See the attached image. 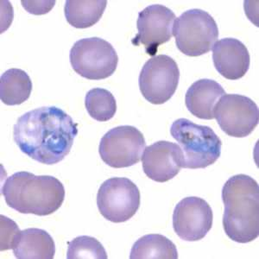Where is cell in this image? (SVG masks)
<instances>
[{"instance_id":"cell-21","label":"cell","mask_w":259,"mask_h":259,"mask_svg":"<svg viewBox=\"0 0 259 259\" xmlns=\"http://www.w3.org/2000/svg\"><path fill=\"white\" fill-rule=\"evenodd\" d=\"M68 259H106L107 254L99 240L89 237L80 236L68 243Z\"/></svg>"},{"instance_id":"cell-22","label":"cell","mask_w":259,"mask_h":259,"mask_svg":"<svg viewBox=\"0 0 259 259\" xmlns=\"http://www.w3.org/2000/svg\"><path fill=\"white\" fill-rule=\"evenodd\" d=\"M1 219V248L0 250H6L12 249L16 238L21 231L18 225L14 221L10 220L4 215L0 216Z\"/></svg>"},{"instance_id":"cell-7","label":"cell","mask_w":259,"mask_h":259,"mask_svg":"<svg viewBox=\"0 0 259 259\" xmlns=\"http://www.w3.org/2000/svg\"><path fill=\"white\" fill-rule=\"evenodd\" d=\"M140 199V191L135 183L124 177H113L100 186L97 206L106 220L113 223H123L138 212Z\"/></svg>"},{"instance_id":"cell-3","label":"cell","mask_w":259,"mask_h":259,"mask_svg":"<svg viewBox=\"0 0 259 259\" xmlns=\"http://www.w3.org/2000/svg\"><path fill=\"white\" fill-rule=\"evenodd\" d=\"M1 194L6 204L24 214L47 216L56 212L65 199L64 186L51 176L21 171L6 179Z\"/></svg>"},{"instance_id":"cell-10","label":"cell","mask_w":259,"mask_h":259,"mask_svg":"<svg viewBox=\"0 0 259 259\" xmlns=\"http://www.w3.org/2000/svg\"><path fill=\"white\" fill-rule=\"evenodd\" d=\"M213 114L221 130L233 138L247 137L258 124V107L244 95H223L215 105Z\"/></svg>"},{"instance_id":"cell-19","label":"cell","mask_w":259,"mask_h":259,"mask_svg":"<svg viewBox=\"0 0 259 259\" xmlns=\"http://www.w3.org/2000/svg\"><path fill=\"white\" fill-rule=\"evenodd\" d=\"M131 259H177L178 251L173 242L161 234L142 237L133 244Z\"/></svg>"},{"instance_id":"cell-2","label":"cell","mask_w":259,"mask_h":259,"mask_svg":"<svg viewBox=\"0 0 259 259\" xmlns=\"http://www.w3.org/2000/svg\"><path fill=\"white\" fill-rule=\"evenodd\" d=\"M223 227L228 238L249 243L259 235V186L247 175H236L222 189Z\"/></svg>"},{"instance_id":"cell-17","label":"cell","mask_w":259,"mask_h":259,"mask_svg":"<svg viewBox=\"0 0 259 259\" xmlns=\"http://www.w3.org/2000/svg\"><path fill=\"white\" fill-rule=\"evenodd\" d=\"M32 81L26 72L19 68L6 71L0 78V99L7 106H18L29 100Z\"/></svg>"},{"instance_id":"cell-14","label":"cell","mask_w":259,"mask_h":259,"mask_svg":"<svg viewBox=\"0 0 259 259\" xmlns=\"http://www.w3.org/2000/svg\"><path fill=\"white\" fill-rule=\"evenodd\" d=\"M212 61L216 70L230 80L244 77L250 68V57L245 45L235 38H223L212 47Z\"/></svg>"},{"instance_id":"cell-16","label":"cell","mask_w":259,"mask_h":259,"mask_svg":"<svg viewBox=\"0 0 259 259\" xmlns=\"http://www.w3.org/2000/svg\"><path fill=\"white\" fill-rule=\"evenodd\" d=\"M12 250L17 258L53 259L56 244L45 230L29 228L18 233Z\"/></svg>"},{"instance_id":"cell-4","label":"cell","mask_w":259,"mask_h":259,"mask_svg":"<svg viewBox=\"0 0 259 259\" xmlns=\"http://www.w3.org/2000/svg\"><path fill=\"white\" fill-rule=\"evenodd\" d=\"M170 134L183 151V168H205L221 156L222 142L211 127L179 118L171 125Z\"/></svg>"},{"instance_id":"cell-18","label":"cell","mask_w":259,"mask_h":259,"mask_svg":"<svg viewBox=\"0 0 259 259\" xmlns=\"http://www.w3.org/2000/svg\"><path fill=\"white\" fill-rule=\"evenodd\" d=\"M106 5V0H68L65 3V17L71 26L76 29H87L94 26L102 18Z\"/></svg>"},{"instance_id":"cell-11","label":"cell","mask_w":259,"mask_h":259,"mask_svg":"<svg viewBox=\"0 0 259 259\" xmlns=\"http://www.w3.org/2000/svg\"><path fill=\"white\" fill-rule=\"evenodd\" d=\"M176 19V14L166 6H148L139 12L137 21L139 32L133 39V45H144L148 55L155 56L160 45L172 38Z\"/></svg>"},{"instance_id":"cell-20","label":"cell","mask_w":259,"mask_h":259,"mask_svg":"<svg viewBox=\"0 0 259 259\" xmlns=\"http://www.w3.org/2000/svg\"><path fill=\"white\" fill-rule=\"evenodd\" d=\"M85 109L91 118L99 122L112 119L117 112V102L111 92L104 89H94L85 98Z\"/></svg>"},{"instance_id":"cell-6","label":"cell","mask_w":259,"mask_h":259,"mask_svg":"<svg viewBox=\"0 0 259 259\" xmlns=\"http://www.w3.org/2000/svg\"><path fill=\"white\" fill-rule=\"evenodd\" d=\"M71 66L88 80H100L112 76L117 69L118 54L108 41L100 37L77 41L70 50Z\"/></svg>"},{"instance_id":"cell-5","label":"cell","mask_w":259,"mask_h":259,"mask_svg":"<svg viewBox=\"0 0 259 259\" xmlns=\"http://www.w3.org/2000/svg\"><path fill=\"white\" fill-rule=\"evenodd\" d=\"M173 35L178 50L188 56H200L212 50L219 36L218 25L208 12L192 9L175 21Z\"/></svg>"},{"instance_id":"cell-9","label":"cell","mask_w":259,"mask_h":259,"mask_svg":"<svg viewBox=\"0 0 259 259\" xmlns=\"http://www.w3.org/2000/svg\"><path fill=\"white\" fill-rule=\"evenodd\" d=\"M145 145V137L139 129L121 125L104 135L99 152L102 161L110 167L128 168L140 162Z\"/></svg>"},{"instance_id":"cell-8","label":"cell","mask_w":259,"mask_h":259,"mask_svg":"<svg viewBox=\"0 0 259 259\" xmlns=\"http://www.w3.org/2000/svg\"><path fill=\"white\" fill-rule=\"evenodd\" d=\"M180 70L173 58L166 55L148 60L139 74V89L145 100L162 105L170 100L179 84Z\"/></svg>"},{"instance_id":"cell-13","label":"cell","mask_w":259,"mask_h":259,"mask_svg":"<svg viewBox=\"0 0 259 259\" xmlns=\"http://www.w3.org/2000/svg\"><path fill=\"white\" fill-rule=\"evenodd\" d=\"M143 169L150 179L166 183L179 174L183 167V153L179 145L158 141L145 148L142 156Z\"/></svg>"},{"instance_id":"cell-12","label":"cell","mask_w":259,"mask_h":259,"mask_svg":"<svg viewBox=\"0 0 259 259\" xmlns=\"http://www.w3.org/2000/svg\"><path fill=\"white\" fill-rule=\"evenodd\" d=\"M213 214L209 204L201 198H184L175 207L173 228L180 239L199 241L212 229Z\"/></svg>"},{"instance_id":"cell-15","label":"cell","mask_w":259,"mask_h":259,"mask_svg":"<svg viewBox=\"0 0 259 259\" xmlns=\"http://www.w3.org/2000/svg\"><path fill=\"white\" fill-rule=\"evenodd\" d=\"M224 89L215 80L201 79L193 83L185 96L187 108L192 114L200 119L214 118V106L223 95Z\"/></svg>"},{"instance_id":"cell-1","label":"cell","mask_w":259,"mask_h":259,"mask_svg":"<svg viewBox=\"0 0 259 259\" xmlns=\"http://www.w3.org/2000/svg\"><path fill=\"white\" fill-rule=\"evenodd\" d=\"M78 134L77 124L63 110L44 106L22 115L13 129L23 153L42 164L53 165L70 152Z\"/></svg>"}]
</instances>
